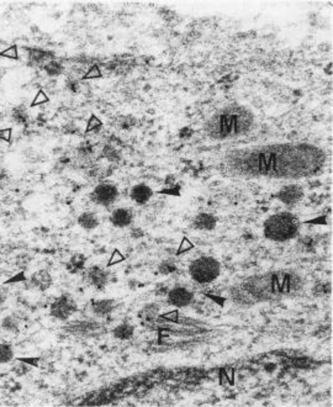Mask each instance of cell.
Listing matches in <instances>:
<instances>
[{"label": "cell", "instance_id": "cell-1", "mask_svg": "<svg viewBox=\"0 0 333 407\" xmlns=\"http://www.w3.org/2000/svg\"><path fill=\"white\" fill-rule=\"evenodd\" d=\"M225 162L238 177L300 179L323 168L326 154L307 143H270L231 151L226 153Z\"/></svg>", "mask_w": 333, "mask_h": 407}, {"label": "cell", "instance_id": "cell-2", "mask_svg": "<svg viewBox=\"0 0 333 407\" xmlns=\"http://www.w3.org/2000/svg\"><path fill=\"white\" fill-rule=\"evenodd\" d=\"M241 288L259 302L278 301L300 295L305 288V280L299 271L294 269H278L248 276Z\"/></svg>", "mask_w": 333, "mask_h": 407}, {"label": "cell", "instance_id": "cell-3", "mask_svg": "<svg viewBox=\"0 0 333 407\" xmlns=\"http://www.w3.org/2000/svg\"><path fill=\"white\" fill-rule=\"evenodd\" d=\"M255 125L254 113L242 104H230L217 110L204 125L207 137L215 141L233 140L249 134Z\"/></svg>", "mask_w": 333, "mask_h": 407}, {"label": "cell", "instance_id": "cell-4", "mask_svg": "<svg viewBox=\"0 0 333 407\" xmlns=\"http://www.w3.org/2000/svg\"><path fill=\"white\" fill-rule=\"evenodd\" d=\"M301 222L296 215L291 212H278L270 215L264 221L263 233L264 237L271 242L284 243L296 238L300 233Z\"/></svg>", "mask_w": 333, "mask_h": 407}, {"label": "cell", "instance_id": "cell-5", "mask_svg": "<svg viewBox=\"0 0 333 407\" xmlns=\"http://www.w3.org/2000/svg\"><path fill=\"white\" fill-rule=\"evenodd\" d=\"M221 273L220 262L210 255H201L189 265V275L200 285H207L218 278Z\"/></svg>", "mask_w": 333, "mask_h": 407}, {"label": "cell", "instance_id": "cell-6", "mask_svg": "<svg viewBox=\"0 0 333 407\" xmlns=\"http://www.w3.org/2000/svg\"><path fill=\"white\" fill-rule=\"evenodd\" d=\"M78 310L76 300L69 294H62L50 306V315L58 321H66Z\"/></svg>", "mask_w": 333, "mask_h": 407}, {"label": "cell", "instance_id": "cell-7", "mask_svg": "<svg viewBox=\"0 0 333 407\" xmlns=\"http://www.w3.org/2000/svg\"><path fill=\"white\" fill-rule=\"evenodd\" d=\"M119 198V189L113 183H101L90 194V199L99 206L108 207Z\"/></svg>", "mask_w": 333, "mask_h": 407}, {"label": "cell", "instance_id": "cell-8", "mask_svg": "<svg viewBox=\"0 0 333 407\" xmlns=\"http://www.w3.org/2000/svg\"><path fill=\"white\" fill-rule=\"evenodd\" d=\"M168 304L175 306L177 308H183L191 305L194 301V292L185 286L178 285L170 289L167 294Z\"/></svg>", "mask_w": 333, "mask_h": 407}, {"label": "cell", "instance_id": "cell-9", "mask_svg": "<svg viewBox=\"0 0 333 407\" xmlns=\"http://www.w3.org/2000/svg\"><path fill=\"white\" fill-rule=\"evenodd\" d=\"M83 278L88 285L97 290H104L110 281V273L104 268L95 265L85 271Z\"/></svg>", "mask_w": 333, "mask_h": 407}, {"label": "cell", "instance_id": "cell-10", "mask_svg": "<svg viewBox=\"0 0 333 407\" xmlns=\"http://www.w3.org/2000/svg\"><path fill=\"white\" fill-rule=\"evenodd\" d=\"M303 195H305V193H303V189L301 185L289 184L280 188V190L275 194V198L283 204L291 206V205L299 204L302 200Z\"/></svg>", "mask_w": 333, "mask_h": 407}, {"label": "cell", "instance_id": "cell-11", "mask_svg": "<svg viewBox=\"0 0 333 407\" xmlns=\"http://www.w3.org/2000/svg\"><path fill=\"white\" fill-rule=\"evenodd\" d=\"M116 307V302L113 299H99L92 300L90 302V310L97 317L104 318L110 316Z\"/></svg>", "mask_w": 333, "mask_h": 407}, {"label": "cell", "instance_id": "cell-12", "mask_svg": "<svg viewBox=\"0 0 333 407\" xmlns=\"http://www.w3.org/2000/svg\"><path fill=\"white\" fill-rule=\"evenodd\" d=\"M110 221L117 228L129 227L133 221V211L129 207H119L113 211Z\"/></svg>", "mask_w": 333, "mask_h": 407}, {"label": "cell", "instance_id": "cell-13", "mask_svg": "<svg viewBox=\"0 0 333 407\" xmlns=\"http://www.w3.org/2000/svg\"><path fill=\"white\" fill-rule=\"evenodd\" d=\"M28 52V61L29 65L33 67H40V66H45L50 61L55 60V56L52 52L45 51V50L40 49H25Z\"/></svg>", "mask_w": 333, "mask_h": 407}, {"label": "cell", "instance_id": "cell-14", "mask_svg": "<svg viewBox=\"0 0 333 407\" xmlns=\"http://www.w3.org/2000/svg\"><path fill=\"white\" fill-rule=\"evenodd\" d=\"M217 225V219L212 214H207V212H200V214L195 215L193 221H191V226L194 230L198 231H212Z\"/></svg>", "mask_w": 333, "mask_h": 407}, {"label": "cell", "instance_id": "cell-15", "mask_svg": "<svg viewBox=\"0 0 333 407\" xmlns=\"http://www.w3.org/2000/svg\"><path fill=\"white\" fill-rule=\"evenodd\" d=\"M152 196H153V190L147 184H145V183L136 184L135 187H132L131 191H130V198H131L133 203H136L137 205L147 204L151 200Z\"/></svg>", "mask_w": 333, "mask_h": 407}, {"label": "cell", "instance_id": "cell-16", "mask_svg": "<svg viewBox=\"0 0 333 407\" xmlns=\"http://www.w3.org/2000/svg\"><path fill=\"white\" fill-rule=\"evenodd\" d=\"M30 285L35 289L40 290V291H45L52 285V276H51L49 271L45 269L36 271L30 278Z\"/></svg>", "mask_w": 333, "mask_h": 407}, {"label": "cell", "instance_id": "cell-17", "mask_svg": "<svg viewBox=\"0 0 333 407\" xmlns=\"http://www.w3.org/2000/svg\"><path fill=\"white\" fill-rule=\"evenodd\" d=\"M99 223H100L99 216H98L95 212L90 211L83 212V214L78 217V225L87 231L95 230V228L99 226Z\"/></svg>", "mask_w": 333, "mask_h": 407}, {"label": "cell", "instance_id": "cell-18", "mask_svg": "<svg viewBox=\"0 0 333 407\" xmlns=\"http://www.w3.org/2000/svg\"><path fill=\"white\" fill-rule=\"evenodd\" d=\"M135 334V327L129 322H122L117 324L113 329V336L120 340H130Z\"/></svg>", "mask_w": 333, "mask_h": 407}, {"label": "cell", "instance_id": "cell-19", "mask_svg": "<svg viewBox=\"0 0 333 407\" xmlns=\"http://www.w3.org/2000/svg\"><path fill=\"white\" fill-rule=\"evenodd\" d=\"M158 312H159V306L154 302L152 304H147L142 310L138 312V317L141 318L143 323H151L158 317Z\"/></svg>", "mask_w": 333, "mask_h": 407}, {"label": "cell", "instance_id": "cell-20", "mask_svg": "<svg viewBox=\"0 0 333 407\" xmlns=\"http://www.w3.org/2000/svg\"><path fill=\"white\" fill-rule=\"evenodd\" d=\"M231 299L236 305L239 306H249L254 302V300L244 291L243 289L239 286V288H232L231 289V294H230Z\"/></svg>", "mask_w": 333, "mask_h": 407}, {"label": "cell", "instance_id": "cell-21", "mask_svg": "<svg viewBox=\"0 0 333 407\" xmlns=\"http://www.w3.org/2000/svg\"><path fill=\"white\" fill-rule=\"evenodd\" d=\"M85 260H87V258H85L84 254L82 253L74 254L68 263V270L71 271L72 274L78 273L79 270H82L84 268Z\"/></svg>", "mask_w": 333, "mask_h": 407}, {"label": "cell", "instance_id": "cell-22", "mask_svg": "<svg viewBox=\"0 0 333 407\" xmlns=\"http://www.w3.org/2000/svg\"><path fill=\"white\" fill-rule=\"evenodd\" d=\"M2 328L5 329L7 332L17 333L19 328H20V320L15 317V316H7V317L3 318Z\"/></svg>", "mask_w": 333, "mask_h": 407}, {"label": "cell", "instance_id": "cell-23", "mask_svg": "<svg viewBox=\"0 0 333 407\" xmlns=\"http://www.w3.org/2000/svg\"><path fill=\"white\" fill-rule=\"evenodd\" d=\"M12 118L14 120V122H17L19 125H26L29 122V120H30L28 110H26L24 106H17V108L13 110Z\"/></svg>", "mask_w": 333, "mask_h": 407}, {"label": "cell", "instance_id": "cell-24", "mask_svg": "<svg viewBox=\"0 0 333 407\" xmlns=\"http://www.w3.org/2000/svg\"><path fill=\"white\" fill-rule=\"evenodd\" d=\"M44 69L50 77H58V76H61V74L63 73V71H65V67L62 66V63H60V62H57V61L52 60V61H50V62H47L46 65L44 66Z\"/></svg>", "mask_w": 333, "mask_h": 407}, {"label": "cell", "instance_id": "cell-25", "mask_svg": "<svg viewBox=\"0 0 333 407\" xmlns=\"http://www.w3.org/2000/svg\"><path fill=\"white\" fill-rule=\"evenodd\" d=\"M14 359V349L8 343H0V364H7Z\"/></svg>", "mask_w": 333, "mask_h": 407}, {"label": "cell", "instance_id": "cell-26", "mask_svg": "<svg viewBox=\"0 0 333 407\" xmlns=\"http://www.w3.org/2000/svg\"><path fill=\"white\" fill-rule=\"evenodd\" d=\"M103 157L104 158L108 159L109 162H113V163H116L121 159V156H120V152L114 147L113 145H105L103 150Z\"/></svg>", "mask_w": 333, "mask_h": 407}, {"label": "cell", "instance_id": "cell-27", "mask_svg": "<svg viewBox=\"0 0 333 407\" xmlns=\"http://www.w3.org/2000/svg\"><path fill=\"white\" fill-rule=\"evenodd\" d=\"M178 270L177 264H175L174 260L172 259H166L163 262L159 263L158 265V271L162 275H169V274L175 273Z\"/></svg>", "mask_w": 333, "mask_h": 407}, {"label": "cell", "instance_id": "cell-28", "mask_svg": "<svg viewBox=\"0 0 333 407\" xmlns=\"http://www.w3.org/2000/svg\"><path fill=\"white\" fill-rule=\"evenodd\" d=\"M101 127H103V122H101L100 119L97 118V115L93 114L90 116L89 121L87 124V129H85V134H98L100 131Z\"/></svg>", "mask_w": 333, "mask_h": 407}, {"label": "cell", "instance_id": "cell-29", "mask_svg": "<svg viewBox=\"0 0 333 407\" xmlns=\"http://www.w3.org/2000/svg\"><path fill=\"white\" fill-rule=\"evenodd\" d=\"M97 326H95L93 322H89V321H83V322L79 323H74L73 326L71 327V329L73 332H77V333H88V332H94Z\"/></svg>", "mask_w": 333, "mask_h": 407}, {"label": "cell", "instance_id": "cell-30", "mask_svg": "<svg viewBox=\"0 0 333 407\" xmlns=\"http://www.w3.org/2000/svg\"><path fill=\"white\" fill-rule=\"evenodd\" d=\"M0 57H4V58H9V60L18 61V60H19V50H18L17 45H12V46H10V47H8V49H5L4 51L0 52Z\"/></svg>", "mask_w": 333, "mask_h": 407}, {"label": "cell", "instance_id": "cell-31", "mask_svg": "<svg viewBox=\"0 0 333 407\" xmlns=\"http://www.w3.org/2000/svg\"><path fill=\"white\" fill-rule=\"evenodd\" d=\"M315 296H326L331 292V285L329 283H318L312 290Z\"/></svg>", "mask_w": 333, "mask_h": 407}, {"label": "cell", "instance_id": "cell-32", "mask_svg": "<svg viewBox=\"0 0 333 407\" xmlns=\"http://www.w3.org/2000/svg\"><path fill=\"white\" fill-rule=\"evenodd\" d=\"M49 102H50V98L47 97L46 93H45L44 90H39V92H37V94L35 95L33 103L30 104V106H31V108H35V106L42 105V104H46Z\"/></svg>", "mask_w": 333, "mask_h": 407}, {"label": "cell", "instance_id": "cell-33", "mask_svg": "<svg viewBox=\"0 0 333 407\" xmlns=\"http://www.w3.org/2000/svg\"><path fill=\"white\" fill-rule=\"evenodd\" d=\"M101 77V71L99 68V66L97 65H93L92 67L88 69V72L85 73V76L83 77V81H87V79H97V78H100Z\"/></svg>", "mask_w": 333, "mask_h": 407}, {"label": "cell", "instance_id": "cell-34", "mask_svg": "<svg viewBox=\"0 0 333 407\" xmlns=\"http://www.w3.org/2000/svg\"><path fill=\"white\" fill-rule=\"evenodd\" d=\"M193 248H194V244L191 243L190 239L184 237L182 239V242L179 243V247H178V249H177V255H180V254L185 253V252L191 251Z\"/></svg>", "mask_w": 333, "mask_h": 407}, {"label": "cell", "instance_id": "cell-35", "mask_svg": "<svg viewBox=\"0 0 333 407\" xmlns=\"http://www.w3.org/2000/svg\"><path fill=\"white\" fill-rule=\"evenodd\" d=\"M299 244L302 247L303 251L306 252H311L315 248V242H313V239L311 237H302L299 241Z\"/></svg>", "mask_w": 333, "mask_h": 407}, {"label": "cell", "instance_id": "cell-36", "mask_svg": "<svg viewBox=\"0 0 333 407\" xmlns=\"http://www.w3.org/2000/svg\"><path fill=\"white\" fill-rule=\"evenodd\" d=\"M125 260V257L122 255L121 252L119 251V249H114L113 254H111L110 259H109L108 262V267H111V265L114 264H117V263H121Z\"/></svg>", "mask_w": 333, "mask_h": 407}, {"label": "cell", "instance_id": "cell-37", "mask_svg": "<svg viewBox=\"0 0 333 407\" xmlns=\"http://www.w3.org/2000/svg\"><path fill=\"white\" fill-rule=\"evenodd\" d=\"M159 318L169 321V322H177V321L179 320V311L173 310V311H169V312L162 313V315L159 316Z\"/></svg>", "mask_w": 333, "mask_h": 407}, {"label": "cell", "instance_id": "cell-38", "mask_svg": "<svg viewBox=\"0 0 333 407\" xmlns=\"http://www.w3.org/2000/svg\"><path fill=\"white\" fill-rule=\"evenodd\" d=\"M194 135V131L191 127L189 126H185V127H182V129L179 130V132H178V136H179L180 140L183 141H186L189 140V138H191V136Z\"/></svg>", "mask_w": 333, "mask_h": 407}, {"label": "cell", "instance_id": "cell-39", "mask_svg": "<svg viewBox=\"0 0 333 407\" xmlns=\"http://www.w3.org/2000/svg\"><path fill=\"white\" fill-rule=\"evenodd\" d=\"M78 152H79V154H81V156H83V157L90 156V154L93 153V146L90 145L89 142L82 143L81 147L78 148Z\"/></svg>", "mask_w": 333, "mask_h": 407}, {"label": "cell", "instance_id": "cell-40", "mask_svg": "<svg viewBox=\"0 0 333 407\" xmlns=\"http://www.w3.org/2000/svg\"><path fill=\"white\" fill-rule=\"evenodd\" d=\"M135 119L132 116H125L121 119V127L122 129H131L132 126H135Z\"/></svg>", "mask_w": 333, "mask_h": 407}, {"label": "cell", "instance_id": "cell-41", "mask_svg": "<svg viewBox=\"0 0 333 407\" xmlns=\"http://www.w3.org/2000/svg\"><path fill=\"white\" fill-rule=\"evenodd\" d=\"M12 135H13L12 129L0 130V140L2 141H5V142H12Z\"/></svg>", "mask_w": 333, "mask_h": 407}, {"label": "cell", "instance_id": "cell-42", "mask_svg": "<svg viewBox=\"0 0 333 407\" xmlns=\"http://www.w3.org/2000/svg\"><path fill=\"white\" fill-rule=\"evenodd\" d=\"M222 370H223V373H225L226 376H227L230 385L232 386V385H234V370L231 368V366H226V368H223Z\"/></svg>", "mask_w": 333, "mask_h": 407}, {"label": "cell", "instance_id": "cell-43", "mask_svg": "<svg viewBox=\"0 0 333 407\" xmlns=\"http://www.w3.org/2000/svg\"><path fill=\"white\" fill-rule=\"evenodd\" d=\"M68 89L71 90L72 93H78L79 90H81V87H79L78 82L71 81V82H69V83H68Z\"/></svg>", "mask_w": 333, "mask_h": 407}, {"label": "cell", "instance_id": "cell-44", "mask_svg": "<svg viewBox=\"0 0 333 407\" xmlns=\"http://www.w3.org/2000/svg\"><path fill=\"white\" fill-rule=\"evenodd\" d=\"M162 194H169V195H180L179 194V188L175 187L174 189H166V190H162Z\"/></svg>", "mask_w": 333, "mask_h": 407}, {"label": "cell", "instance_id": "cell-45", "mask_svg": "<svg viewBox=\"0 0 333 407\" xmlns=\"http://www.w3.org/2000/svg\"><path fill=\"white\" fill-rule=\"evenodd\" d=\"M14 281H25V275H24V273H19L17 276H14L13 279L8 280V284L14 283Z\"/></svg>", "mask_w": 333, "mask_h": 407}, {"label": "cell", "instance_id": "cell-46", "mask_svg": "<svg viewBox=\"0 0 333 407\" xmlns=\"http://www.w3.org/2000/svg\"><path fill=\"white\" fill-rule=\"evenodd\" d=\"M132 237H135V238H141V237H143V236H145V233H143V231L141 230V228H135V230L132 231Z\"/></svg>", "mask_w": 333, "mask_h": 407}, {"label": "cell", "instance_id": "cell-47", "mask_svg": "<svg viewBox=\"0 0 333 407\" xmlns=\"http://www.w3.org/2000/svg\"><path fill=\"white\" fill-rule=\"evenodd\" d=\"M168 291H169V289L167 288V286H158L157 288V295H166L168 294Z\"/></svg>", "mask_w": 333, "mask_h": 407}, {"label": "cell", "instance_id": "cell-48", "mask_svg": "<svg viewBox=\"0 0 333 407\" xmlns=\"http://www.w3.org/2000/svg\"><path fill=\"white\" fill-rule=\"evenodd\" d=\"M4 301H5V295L0 291V307H2L3 304H4Z\"/></svg>", "mask_w": 333, "mask_h": 407}]
</instances>
